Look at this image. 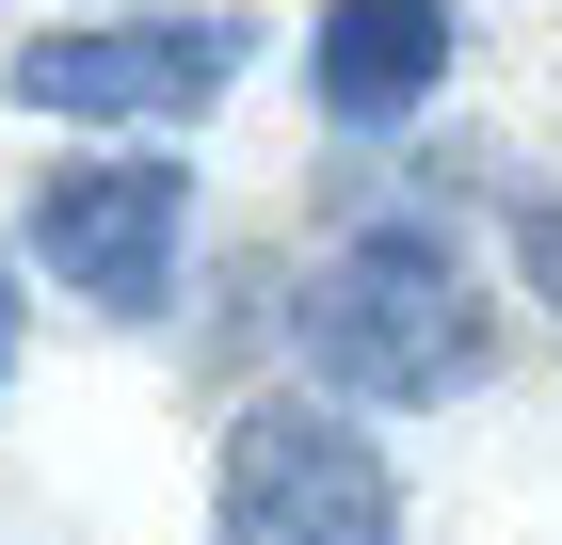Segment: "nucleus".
<instances>
[{
	"instance_id": "obj_1",
	"label": "nucleus",
	"mask_w": 562,
	"mask_h": 545,
	"mask_svg": "<svg viewBox=\"0 0 562 545\" xmlns=\"http://www.w3.org/2000/svg\"><path fill=\"white\" fill-rule=\"evenodd\" d=\"M290 353H305V385H338L353 418H434V401H467L498 370V305H482L467 241L434 209H370V225L322 241V273L290 305Z\"/></svg>"
},
{
	"instance_id": "obj_2",
	"label": "nucleus",
	"mask_w": 562,
	"mask_h": 545,
	"mask_svg": "<svg viewBox=\"0 0 562 545\" xmlns=\"http://www.w3.org/2000/svg\"><path fill=\"white\" fill-rule=\"evenodd\" d=\"M210 545H402V465L338 385H273L210 450Z\"/></svg>"
},
{
	"instance_id": "obj_3",
	"label": "nucleus",
	"mask_w": 562,
	"mask_h": 545,
	"mask_svg": "<svg viewBox=\"0 0 562 545\" xmlns=\"http://www.w3.org/2000/svg\"><path fill=\"white\" fill-rule=\"evenodd\" d=\"M16 257H33L65 305H97V321H161L177 257H193V161H161V145L48 161L33 193H16Z\"/></svg>"
},
{
	"instance_id": "obj_4",
	"label": "nucleus",
	"mask_w": 562,
	"mask_h": 545,
	"mask_svg": "<svg viewBox=\"0 0 562 545\" xmlns=\"http://www.w3.org/2000/svg\"><path fill=\"white\" fill-rule=\"evenodd\" d=\"M241 48H258L241 16H48L0 65V96L48 113V128H177L241 81Z\"/></svg>"
},
{
	"instance_id": "obj_5",
	"label": "nucleus",
	"mask_w": 562,
	"mask_h": 545,
	"mask_svg": "<svg viewBox=\"0 0 562 545\" xmlns=\"http://www.w3.org/2000/svg\"><path fill=\"white\" fill-rule=\"evenodd\" d=\"M450 48H467V0H322L305 16V113L386 145L450 96Z\"/></svg>"
},
{
	"instance_id": "obj_6",
	"label": "nucleus",
	"mask_w": 562,
	"mask_h": 545,
	"mask_svg": "<svg viewBox=\"0 0 562 545\" xmlns=\"http://www.w3.org/2000/svg\"><path fill=\"white\" fill-rule=\"evenodd\" d=\"M515 289L562 321V193H515Z\"/></svg>"
},
{
	"instance_id": "obj_7",
	"label": "nucleus",
	"mask_w": 562,
	"mask_h": 545,
	"mask_svg": "<svg viewBox=\"0 0 562 545\" xmlns=\"http://www.w3.org/2000/svg\"><path fill=\"white\" fill-rule=\"evenodd\" d=\"M0 385H16V257H0Z\"/></svg>"
}]
</instances>
